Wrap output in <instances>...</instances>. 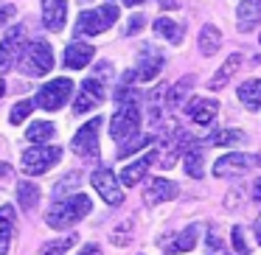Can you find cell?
Here are the masks:
<instances>
[{"label": "cell", "instance_id": "3957f363", "mask_svg": "<svg viewBox=\"0 0 261 255\" xmlns=\"http://www.w3.org/2000/svg\"><path fill=\"white\" fill-rule=\"evenodd\" d=\"M54 68V51L45 40H34L20 53V70L25 76H45Z\"/></svg>", "mask_w": 261, "mask_h": 255}, {"label": "cell", "instance_id": "8d00e7d4", "mask_svg": "<svg viewBox=\"0 0 261 255\" xmlns=\"http://www.w3.org/2000/svg\"><path fill=\"white\" fill-rule=\"evenodd\" d=\"M110 73H113V65H110V62H101V65L96 68V79H98V81H107Z\"/></svg>", "mask_w": 261, "mask_h": 255}, {"label": "cell", "instance_id": "60d3db41", "mask_svg": "<svg viewBox=\"0 0 261 255\" xmlns=\"http://www.w3.org/2000/svg\"><path fill=\"white\" fill-rule=\"evenodd\" d=\"M160 6H163V9H174L177 0H160Z\"/></svg>", "mask_w": 261, "mask_h": 255}, {"label": "cell", "instance_id": "603a6c76", "mask_svg": "<svg viewBox=\"0 0 261 255\" xmlns=\"http://www.w3.org/2000/svg\"><path fill=\"white\" fill-rule=\"evenodd\" d=\"M12 233H14V208L12 205H3L0 208V255L9 252Z\"/></svg>", "mask_w": 261, "mask_h": 255}, {"label": "cell", "instance_id": "52a82bcc", "mask_svg": "<svg viewBox=\"0 0 261 255\" xmlns=\"http://www.w3.org/2000/svg\"><path fill=\"white\" fill-rule=\"evenodd\" d=\"M23 48H25V25L9 29V34L3 37V42H0V73H9V70L17 65Z\"/></svg>", "mask_w": 261, "mask_h": 255}, {"label": "cell", "instance_id": "836d02e7", "mask_svg": "<svg viewBox=\"0 0 261 255\" xmlns=\"http://www.w3.org/2000/svg\"><path fill=\"white\" fill-rule=\"evenodd\" d=\"M73 185L79 188V171H73V174H68V177H65V180L59 182L57 188H54V193H57V196H62V193L68 191V188H73Z\"/></svg>", "mask_w": 261, "mask_h": 255}, {"label": "cell", "instance_id": "9a60e30c", "mask_svg": "<svg viewBox=\"0 0 261 255\" xmlns=\"http://www.w3.org/2000/svg\"><path fill=\"white\" fill-rule=\"evenodd\" d=\"M188 118L194 121V124L199 126H208L211 121L216 118V112H219V101L216 98H191V104L186 107Z\"/></svg>", "mask_w": 261, "mask_h": 255}, {"label": "cell", "instance_id": "83f0119b", "mask_svg": "<svg viewBox=\"0 0 261 255\" xmlns=\"http://www.w3.org/2000/svg\"><path fill=\"white\" fill-rule=\"evenodd\" d=\"M54 135H57V129H54L51 121H31L29 132H25V137H29L31 143H45V140H51Z\"/></svg>", "mask_w": 261, "mask_h": 255}, {"label": "cell", "instance_id": "cb8c5ba5", "mask_svg": "<svg viewBox=\"0 0 261 255\" xmlns=\"http://www.w3.org/2000/svg\"><path fill=\"white\" fill-rule=\"evenodd\" d=\"M182 165H186V174L194 177V180H202L205 174V157L199 146H188L186 154H182Z\"/></svg>", "mask_w": 261, "mask_h": 255}, {"label": "cell", "instance_id": "6da1fadb", "mask_svg": "<svg viewBox=\"0 0 261 255\" xmlns=\"http://www.w3.org/2000/svg\"><path fill=\"white\" fill-rule=\"evenodd\" d=\"M93 202L90 196H85V193H73V196L62 199V202H57L51 210L45 213V224L51 227V230H68V227H73L76 221H82L87 213H90Z\"/></svg>", "mask_w": 261, "mask_h": 255}, {"label": "cell", "instance_id": "9c48e42d", "mask_svg": "<svg viewBox=\"0 0 261 255\" xmlns=\"http://www.w3.org/2000/svg\"><path fill=\"white\" fill-rule=\"evenodd\" d=\"M90 182H93V188H96L98 196H101L107 205H113V208H115V205L124 202L121 182H118V177H115L110 168H96V171H93V177H90Z\"/></svg>", "mask_w": 261, "mask_h": 255}, {"label": "cell", "instance_id": "ee69618b", "mask_svg": "<svg viewBox=\"0 0 261 255\" xmlns=\"http://www.w3.org/2000/svg\"><path fill=\"white\" fill-rule=\"evenodd\" d=\"M255 199H258V202H261V180L255 182Z\"/></svg>", "mask_w": 261, "mask_h": 255}, {"label": "cell", "instance_id": "d4e9b609", "mask_svg": "<svg viewBox=\"0 0 261 255\" xmlns=\"http://www.w3.org/2000/svg\"><path fill=\"white\" fill-rule=\"evenodd\" d=\"M17 202H20V210H25V213H31V210L37 208V202H40V185H34V182H20L17 185Z\"/></svg>", "mask_w": 261, "mask_h": 255}, {"label": "cell", "instance_id": "e575fe53", "mask_svg": "<svg viewBox=\"0 0 261 255\" xmlns=\"http://www.w3.org/2000/svg\"><path fill=\"white\" fill-rule=\"evenodd\" d=\"M143 25H146V17H143V14H135V17H132L129 20V23H126V31H124V34H138V31H141L143 29Z\"/></svg>", "mask_w": 261, "mask_h": 255}, {"label": "cell", "instance_id": "4dcf8cb0", "mask_svg": "<svg viewBox=\"0 0 261 255\" xmlns=\"http://www.w3.org/2000/svg\"><path fill=\"white\" fill-rule=\"evenodd\" d=\"M34 112V101H20V104H14V109H12V115H9V124H14V126H20L23 124L25 118H29V115Z\"/></svg>", "mask_w": 261, "mask_h": 255}, {"label": "cell", "instance_id": "30bf717a", "mask_svg": "<svg viewBox=\"0 0 261 255\" xmlns=\"http://www.w3.org/2000/svg\"><path fill=\"white\" fill-rule=\"evenodd\" d=\"M258 163H261V157H255V154L233 152V154H225V157H219L214 163V177H239Z\"/></svg>", "mask_w": 261, "mask_h": 255}, {"label": "cell", "instance_id": "8fae6325", "mask_svg": "<svg viewBox=\"0 0 261 255\" xmlns=\"http://www.w3.org/2000/svg\"><path fill=\"white\" fill-rule=\"evenodd\" d=\"M104 98H107V93H104V81H98L96 76H90V79L82 81L79 96H76V101H73V112L76 115L90 112V109H96Z\"/></svg>", "mask_w": 261, "mask_h": 255}, {"label": "cell", "instance_id": "d6a6232c", "mask_svg": "<svg viewBox=\"0 0 261 255\" xmlns=\"http://www.w3.org/2000/svg\"><path fill=\"white\" fill-rule=\"evenodd\" d=\"M233 249H236L239 255H250V244H247V236H244L242 227H233Z\"/></svg>", "mask_w": 261, "mask_h": 255}, {"label": "cell", "instance_id": "f546056e", "mask_svg": "<svg viewBox=\"0 0 261 255\" xmlns=\"http://www.w3.org/2000/svg\"><path fill=\"white\" fill-rule=\"evenodd\" d=\"M149 143H152V135H135V137H129V140L121 143L118 157H129V154H135V152H141V149H146Z\"/></svg>", "mask_w": 261, "mask_h": 255}, {"label": "cell", "instance_id": "ab89813d", "mask_svg": "<svg viewBox=\"0 0 261 255\" xmlns=\"http://www.w3.org/2000/svg\"><path fill=\"white\" fill-rule=\"evenodd\" d=\"M79 255H101V249H98L96 244H87V247L79 249Z\"/></svg>", "mask_w": 261, "mask_h": 255}, {"label": "cell", "instance_id": "8992f818", "mask_svg": "<svg viewBox=\"0 0 261 255\" xmlns=\"http://www.w3.org/2000/svg\"><path fill=\"white\" fill-rule=\"evenodd\" d=\"M70 96H73V81L70 79H54V81H48V84L40 87L34 104L42 109H48V112H57V109H62L65 104H68Z\"/></svg>", "mask_w": 261, "mask_h": 255}, {"label": "cell", "instance_id": "f1b7e54d", "mask_svg": "<svg viewBox=\"0 0 261 255\" xmlns=\"http://www.w3.org/2000/svg\"><path fill=\"white\" fill-rule=\"evenodd\" d=\"M191 84H194V79H191V76H186V79H180L174 87H171V90H169V98H166L169 109H177L182 101H186V96H188V90H191Z\"/></svg>", "mask_w": 261, "mask_h": 255}, {"label": "cell", "instance_id": "bcb514c9", "mask_svg": "<svg viewBox=\"0 0 261 255\" xmlns=\"http://www.w3.org/2000/svg\"><path fill=\"white\" fill-rule=\"evenodd\" d=\"M3 93H6V84H3V79H0V98H3Z\"/></svg>", "mask_w": 261, "mask_h": 255}, {"label": "cell", "instance_id": "ba28073f", "mask_svg": "<svg viewBox=\"0 0 261 255\" xmlns=\"http://www.w3.org/2000/svg\"><path fill=\"white\" fill-rule=\"evenodd\" d=\"M101 115L98 118H90L85 126H82L79 132L73 135V152L79 154V157H96L98 154V135H101Z\"/></svg>", "mask_w": 261, "mask_h": 255}, {"label": "cell", "instance_id": "f6af8a7d", "mask_svg": "<svg viewBox=\"0 0 261 255\" xmlns=\"http://www.w3.org/2000/svg\"><path fill=\"white\" fill-rule=\"evenodd\" d=\"M0 174H12V168H9L6 163H0Z\"/></svg>", "mask_w": 261, "mask_h": 255}, {"label": "cell", "instance_id": "277c9868", "mask_svg": "<svg viewBox=\"0 0 261 255\" xmlns=\"http://www.w3.org/2000/svg\"><path fill=\"white\" fill-rule=\"evenodd\" d=\"M59 157H62V149H59V146H45V143H37V146H31V149H25V152H23L20 165H23L25 174L40 177V174H45L48 168H54V165L59 163Z\"/></svg>", "mask_w": 261, "mask_h": 255}, {"label": "cell", "instance_id": "d590c367", "mask_svg": "<svg viewBox=\"0 0 261 255\" xmlns=\"http://www.w3.org/2000/svg\"><path fill=\"white\" fill-rule=\"evenodd\" d=\"M14 14H17V9H14V6H0V29H3Z\"/></svg>", "mask_w": 261, "mask_h": 255}, {"label": "cell", "instance_id": "74e56055", "mask_svg": "<svg viewBox=\"0 0 261 255\" xmlns=\"http://www.w3.org/2000/svg\"><path fill=\"white\" fill-rule=\"evenodd\" d=\"M129 236H132V224L126 221V230H124V233L115 230V233H113V241H115V244H126V241H129Z\"/></svg>", "mask_w": 261, "mask_h": 255}, {"label": "cell", "instance_id": "b9f144b4", "mask_svg": "<svg viewBox=\"0 0 261 255\" xmlns=\"http://www.w3.org/2000/svg\"><path fill=\"white\" fill-rule=\"evenodd\" d=\"M255 238H258V244H261V216L255 219Z\"/></svg>", "mask_w": 261, "mask_h": 255}, {"label": "cell", "instance_id": "4fadbf2b", "mask_svg": "<svg viewBox=\"0 0 261 255\" xmlns=\"http://www.w3.org/2000/svg\"><path fill=\"white\" fill-rule=\"evenodd\" d=\"M180 193L177 182L166 180V177H154L149 180V185L143 188V202L146 205H160V202H171V199Z\"/></svg>", "mask_w": 261, "mask_h": 255}, {"label": "cell", "instance_id": "44dd1931", "mask_svg": "<svg viewBox=\"0 0 261 255\" xmlns=\"http://www.w3.org/2000/svg\"><path fill=\"white\" fill-rule=\"evenodd\" d=\"M239 101H242L250 112L261 109V79H247L244 84H239Z\"/></svg>", "mask_w": 261, "mask_h": 255}, {"label": "cell", "instance_id": "7c38bea8", "mask_svg": "<svg viewBox=\"0 0 261 255\" xmlns=\"http://www.w3.org/2000/svg\"><path fill=\"white\" fill-rule=\"evenodd\" d=\"M166 59L163 53L158 51L154 45H143L141 51H138V68H135V79L138 81H152L160 76V70H163Z\"/></svg>", "mask_w": 261, "mask_h": 255}, {"label": "cell", "instance_id": "5bb4252c", "mask_svg": "<svg viewBox=\"0 0 261 255\" xmlns=\"http://www.w3.org/2000/svg\"><path fill=\"white\" fill-rule=\"evenodd\" d=\"M68 20V0H42V25L48 31H62Z\"/></svg>", "mask_w": 261, "mask_h": 255}, {"label": "cell", "instance_id": "5b68a950", "mask_svg": "<svg viewBox=\"0 0 261 255\" xmlns=\"http://www.w3.org/2000/svg\"><path fill=\"white\" fill-rule=\"evenodd\" d=\"M138 129H141V109H138V101L118 104V112L110 121V135H113V140L124 143V140H129V137H135Z\"/></svg>", "mask_w": 261, "mask_h": 255}, {"label": "cell", "instance_id": "2e32d148", "mask_svg": "<svg viewBox=\"0 0 261 255\" xmlns=\"http://www.w3.org/2000/svg\"><path fill=\"white\" fill-rule=\"evenodd\" d=\"M93 53H96V51H93V45L76 40V42H70V45L65 48L62 62H65V68H70V70H82V68H87V65L93 62Z\"/></svg>", "mask_w": 261, "mask_h": 255}, {"label": "cell", "instance_id": "ac0fdd59", "mask_svg": "<svg viewBox=\"0 0 261 255\" xmlns=\"http://www.w3.org/2000/svg\"><path fill=\"white\" fill-rule=\"evenodd\" d=\"M236 23L239 31H250L253 25L261 23V0H242V6L236 9Z\"/></svg>", "mask_w": 261, "mask_h": 255}, {"label": "cell", "instance_id": "e0dca14e", "mask_svg": "<svg viewBox=\"0 0 261 255\" xmlns=\"http://www.w3.org/2000/svg\"><path fill=\"white\" fill-rule=\"evenodd\" d=\"M154 157H158V152H146L143 157H138L135 163L121 168V182H124V185H138V182L146 177V171H149V165L154 163Z\"/></svg>", "mask_w": 261, "mask_h": 255}, {"label": "cell", "instance_id": "7402d4cb", "mask_svg": "<svg viewBox=\"0 0 261 255\" xmlns=\"http://www.w3.org/2000/svg\"><path fill=\"white\" fill-rule=\"evenodd\" d=\"M197 45H199V53H202V56H214V53L219 51V45H222V31L216 29V25H211V23L202 25Z\"/></svg>", "mask_w": 261, "mask_h": 255}, {"label": "cell", "instance_id": "f35d334b", "mask_svg": "<svg viewBox=\"0 0 261 255\" xmlns=\"http://www.w3.org/2000/svg\"><path fill=\"white\" fill-rule=\"evenodd\" d=\"M208 249H211V252H216V249H222V247H219V238H216V233H214V230L208 233Z\"/></svg>", "mask_w": 261, "mask_h": 255}, {"label": "cell", "instance_id": "ffe728a7", "mask_svg": "<svg viewBox=\"0 0 261 255\" xmlns=\"http://www.w3.org/2000/svg\"><path fill=\"white\" fill-rule=\"evenodd\" d=\"M239 68H242V53H230V56L222 62V68L216 70V76L208 81V87H211V90H222V87L230 81V76L236 73Z\"/></svg>", "mask_w": 261, "mask_h": 255}, {"label": "cell", "instance_id": "7a4b0ae2", "mask_svg": "<svg viewBox=\"0 0 261 255\" xmlns=\"http://www.w3.org/2000/svg\"><path fill=\"white\" fill-rule=\"evenodd\" d=\"M118 20V9L113 3H104L101 9H87L76 17V34L79 37H98Z\"/></svg>", "mask_w": 261, "mask_h": 255}, {"label": "cell", "instance_id": "7bdbcfd3", "mask_svg": "<svg viewBox=\"0 0 261 255\" xmlns=\"http://www.w3.org/2000/svg\"><path fill=\"white\" fill-rule=\"evenodd\" d=\"M121 3H124V6H129V9H132V6H141L143 0H121Z\"/></svg>", "mask_w": 261, "mask_h": 255}, {"label": "cell", "instance_id": "4316f807", "mask_svg": "<svg viewBox=\"0 0 261 255\" xmlns=\"http://www.w3.org/2000/svg\"><path fill=\"white\" fill-rule=\"evenodd\" d=\"M244 140H247V135H244L242 129H219L208 137L211 146H239V143H244Z\"/></svg>", "mask_w": 261, "mask_h": 255}, {"label": "cell", "instance_id": "d6986e66", "mask_svg": "<svg viewBox=\"0 0 261 255\" xmlns=\"http://www.w3.org/2000/svg\"><path fill=\"white\" fill-rule=\"evenodd\" d=\"M197 247V224H188L182 233H177L169 244L163 247L166 255H177V252H188V249Z\"/></svg>", "mask_w": 261, "mask_h": 255}, {"label": "cell", "instance_id": "484cf974", "mask_svg": "<svg viewBox=\"0 0 261 255\" xmlns=\"http://www.w3.org/2000/svg\"><path fill=\"white\" fill-rule=\"evenodd\" d=\"M154 34L163 37V40L171 42V45H180V42H182V29L174 23V20H169V17H158V20H154Z\"/></svg>", "mask_w": 261, "mask_h": 255}, {"label": "cell", "instance_id": "1f68e13d", "mask_svg": "<svg viewBox=\"0 0 261 255\" xmlns=\"http://www.w3.org/2000/svg\"><path fill=\"white\" fill-rule=\"evenodd\" d=\"M76 244V236H68V238H59V241H51L45 244V249H42V255H65L70 247Z\"/></svg>", "mask_w": 261, "mask_h": 255}]
</instances>
